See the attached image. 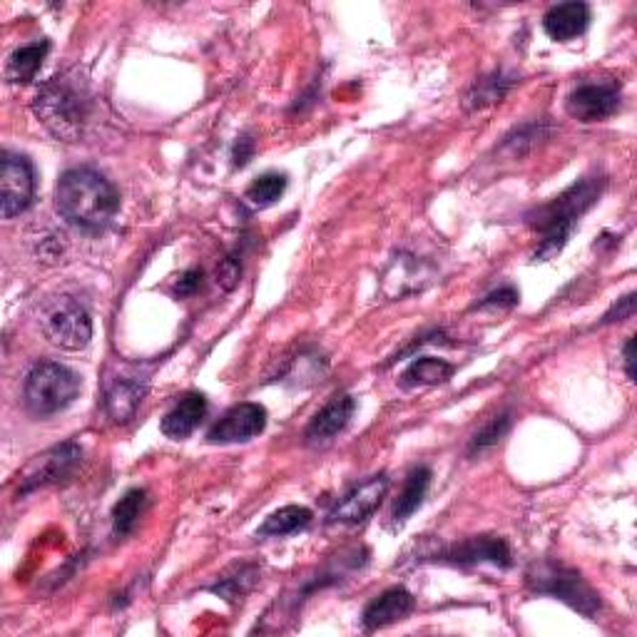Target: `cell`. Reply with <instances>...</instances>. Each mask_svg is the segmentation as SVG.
Listing matches in <instances>:
<instances>
[{
	"label": "cell",
	"instance_id": "6da1fadb",
	"mask_svg": "<svg viewBox=\"0 0 637 637\" xmlns=\"http://www.w3.org/2000/svg\"><path fill=\"white\" fill-rule=\"evenodd\" d=\"M55 208L63 220L80 230H102L115 220L120 192L105 175L92 167H72L55 187Z\"/></svg>",
	"mask_w": 637,
	"mask_h": 637
},
{
	"label": "cell",
	"instance_id": "7a4b0ae2",
	"mask_svg": "<svg viewBox=\"0 0 637 637\" xmlns=\"http://www.w3.org/2000/svg\"><path fill=\"white\" fill-rule=\"evenodd\" d=\"M605 190V177H585L575 182L570 190L558 194L543 208L533 210L526 222L528 227L540 232V242L533 252V261H550L566 249L570 234H573L578 220L601 200Z\"/></svg>",
	"mask_w": 637,
	"mask_h": 637
},
{
	"label": "cell",
	"instance_id": "3957f363",
	"mask_svg": "<svg viewBox=\"0 0 637 637\" xmlns=\"http://www.w3.org/2000/svg\"><path fill=\"white\" fill-rule=\"evenodd\" d=\"M33 112L63 143H78L90 118L88 90L68 75H55L37 90Z\"/></svg>",
	"mask_w": 637,
	"mask_h": 637
},
{
	"label": "cell",
	"instance_id": "277c9868",
	"mask_svg": "<svg viewBox=\"0 0 637 637\" xmlns=\"http://www.w3.org/2000/svg\"><path fill=\"white\" fill-rule=\"evenodd\" d=\"M526 583L530 593L536 595H550L556 601L573 607L575 613L585 617H595L601 613V595L595 593L593 585L578 573V570L568 568L556 560H540L533 563L526 573Z\"/></svg>",
	"mask_w": 637,
	"mask_h": 637
},
{
	"label": "cell",
	"instance_id": "5b68a950",
	"mask_svg": "<svg viewBox=\"0 0 637 637\" xmlns=\"http://www.w3.org/2000/svg\"><path fill=\"white\" fill-rule=\"evenodd\" d=\"M82 389V381L70 367L58 361L35 364L25 379L23 399L33 416H53L68 409Z\"/></svg>",
	"mask_w": 637,
	"mask_h": 637
},
{
	"label": "cell",
	"instance_id": "8992f818",
	"mask_svg": "<svg viewBox=\"0 0 637 637\" xmlns=\"http://www.w3.org/2000/svg\"><path fill=\"white\" fill-rule=\"evenodd\" d=\"M41 329L51 344L65 351L86 349L92 339V322L86 306L72 297H58L43 306Z\"/></svg>",
	"mask_w": 637,
	"mask_h": 637
},
{
	"label": "cell",
	"instance_id": "52a82bcc",
	"mask_svg": "<svg viewBox=\"0 0 637 637\" xmlns=\"http://www.w3.org/2000/svg\"><path fill=\"white\" fill-rule=\"evenodd\" d=\"M35 194V172L31 159L23 155L3 153L0 167V212L5 220L23 214L33 204Z\"/></svg>",
	"mask_w": 637,
	"mask_h": 637
},
{
	"label": "cell",
	"instance_id": "ba28073f",
	"mask_svg": "<svg viewBox=\"0 0 637 637\" xmlns=\"http://www.w3.org/2000/svg\"><path fill=\"white\" fill-rule=\"evenodd\" d=\"M82 461V448L78 444H63L51 448L48 454L37 456L35 461L25 468V473L21 476V489L18 495H27L37 489H45V485L60 483L65 478L72 476L75 468Z\"/></svg>",
	"mask_w": 637,
	"mask_h": 637
},
{
	"label": "cell",
	"instance_id": "9c48e42d",
	"mask_svg": "<svg viewBox=\"0 0 637 637\" xmlns=\"http://www.w3.org/2000/svg\"><path fill=\"white\" fill-rule=\"evenodd\" d=\"M621 102L623 92L617 82H585L570 92L566 110L578 123H601L621 110Z\"/></svg>",
	"mask_w": 637,
	"mask_h": 637
},
{
	"label": "cell",
	"instance_id": "30bf717a",
	"mask_svg": "<svg viewBox=\"0 0 637 637\" xmlns=\"http://www.w3.org/2000/svg\"><path fill=\"white\" fill-rule=\"evenodd\" d=\"M434 560L446 566H461V568L481 566V563L511 568L513 563L509 543L499 536H473L461 543H454V546H448L444 552H436Z\"/></svg>",
	"mask_w": 637,
	"mask_h": 637
},
{
	"label": "cell",
	"instance_id": "8fae6325",
	"mask_svg": "<svg viewBox=\"0 0 637 637\" xmlns=\"http://www.w3.org/2000/svg\"><path fill=\"white\" fill-rule=\"evenodd\" d=\"M387 493H389V478L383 473L371 476L369 481L356 485V489H351L339 503L334 505L329 513V523L356 526V523L367 521L369 515L377 513L383 499H387Z\"/></svg>",
	"mask_w": 637,
	"mask_h": 637
},
{
	"label": "cell",
	"instance_id": "7c38bea8",
	"mask_svg": "<svg viewBox=\"0 0 637 637\" xmlns=\"http://www.w3.org/2000/svg\"><path fill=\"white\" fill-rule=\"evenodd\" d=\"M267 426V409L259 404H239L230 409L217 424L208 431L210 444H239L259 436Z\"/></svg>",
	"mask_w": 637,
	"mask_h": 637
},
{
	"label": "cell",
	"instance_id": "4fadbf2b",
	"mask_svg": "<svg viewBox=\"0 0 637 637\" xmlns=\"http://www.w3.org/2000/svg\"><path fill=\"white\" fill-rule=\"evenodd\" d=\"M411 613H414V595L406 588H389L364 607L361 625L367 630H381V627L406 621Z\"/></svg>",
	"mask_w": 637,
	"mask_h": 637
},
{
	"label": "cell",
	"instance_id": "5bb4252c",
	"mask_svg": "<svg viewBox=\"0 0 637 637\" xmlns=\"http://www.w3.org/2000/svg\"><path fill=\"white\" fill-rule=\"evenodd\" d=\"M356 401L349 393H342V396H334L329 404H326L318 414L312 418V424L306 426L304 438L309 446H322L329 444L332 438H336L342 431L349 426V421L354 416Z\"/></svg>",
	"mask_w": 637,
	"mask_h": 637
},
{
	"label": "cell",
	"instance_id": "9a60e30c",
	"mask_svg": "<svg viewBox=\"0 0 637 637\" xmlns=\"http://www.w3.org/2000/svg\"><path fill=\"white\" fill-rule=\"evenodd\" d=\"M208 414V399L202 393L190 391L177 401V404L167 411L159 431L172 442H185L187 436L194 434V428L200 426V421Z\"/></svg>",
	"mask_w": 637,
	"mask_h": 637
},
{
	"label": "cell",
	"instance_id": "2e32d148",
	"mask_svg": "<svg viewBox=\"0 0 637 637\" xmlns=\"http://www.w3.org/2000/svg\"><path fill=\"white\" fill-rule=\"evenodd\" d=\"M590 25V5L570 0V3L552 5L550 11L543 18V31L548 37L558 43H568L573 37L583 35Z\"/></svg>",
	"mask_w": 637,
	"mask_h": 637
},
{
	"label": "cell",
	"instance_id": "e0dca14e",
	"mask_svg": "<svg viewBox=\"0 0 637 637\" xmlns=\"http://www.w3.org/2000/svg\"><path fill=\"white\" fill-rule=\"evenodd\" d=\"M145 396V383L137 379H115L108 387L105 393V409L108 416L115 421V424H127L133 421L139 404H143Z\"/></svg>",
	"mask_w": 637,
	"mask_h": 637
},
{
	"label": "cell",
	"instance_id": "ac0fdd59",
	"mask_svg": "<svg viewBox=\"0 0 637 637\" xmlns=\"http://www.w3.org/2000/svg\"><path fill=\"white\" fill-rule=\"evenodd\" d=\"M51 43L48 41H37L31 45H23L11 53V58L5 63V80L13 82V86H25L35 78V72L41 70L43 60L48 58Z\"/></svg>",
	"mask_w": 637,
	"mask_h": 637
},
{
	"label": "cell",
	"instance_id": "d6986e66",
	"mask_svg": "<svg viewBox=\"0 0 637 637\" xmlns=\"http://www.w3.org/2000/svg\"><path fill=\"white\" fill-rule=\"evenodd\" d=\"M454 364L436 356H421V359L411 361L409 369L401 373V387L404 389H421V387H438L454 377Z\"/></svg>",
	"mask_w": 637,
	"mask_h": 637
},
{
	"label": "cell",
	"instance_id": "ffe728a7",
	"mask_svg": "<svg viewBox=\"0 0 637 637\" xmlns=\"http://www.w3.org/2000/svg\"><path fill=\"white\" fill-rule=\"evenodd\" d=\"M312 523V511L304 505H284L257 528V538H284L304 530Z\"/></svg>",
	"mask_w": 637,
	"mask_h": 637
},
{
	"label": "cell",
	"instance_id": "44dd1931",
	"mask_svg": "<svg viewBox=\"0 0 637 637\" xmlns=\"http://www.w3.org/2000/svg\"><path fill=\"white\" fill-rule=\"evenodd\" d=\"M428 485H431V468L418 466L409 473L404 491H401L396 505H393V523H399L401 526V523H406L411 515L418 511V505L426 499Z\"/></svg>",
	"mask_w": 637,
	"mask_h": 637
},
{
	"label": "cell",
	"instance_id": "7402d4cb",
	"mask_svg": "<svg viewBox=\"0 0 637 637\" xmlns=\"http://www.w3.org/2000/svg\"><path fill=\"white\" fill-rule=\"evenodd\" d=\"M145 503H147V495L143 489L127 491L123 499L115 503V509H112V530H115L118 538H125L133 533L139 515H143L145 511Z\"/></svg>",
	"mask_w": 637,
	"mask_h": 637
},
{
	"label": "cell",
	"instance_id": "603a6c76",
	"mask_svg": "<svg viewBox=\"0 0 637 637\" xmlns=\"http://www.w3.org/2000/svg\"><path fill=\"white\" fill-rule=\"evenodd\" d=\"M284 190H287V177L279 172H267L257 177V180L247 187L245 200L249 204H255V208L265 210V208H271V204L284 194Z\"/></svg>",
	"mask_w": 637,
	"mask_h": 637
},
{
	"label": "cell",
	"instance_id": "cb8c5ba5",
	"mask_svg": "<svg viewBox=\"0 0 637 637\" xmlns=\"http://www.w3.org/2000/svg\"><path fill=\"white\" fill-rule=\"evenodd\" d=\"M511 88V80H505L501 72H493L489 78L478 80L473 90L468 92L466 98V105L476 110V108H485V105H493V102H501V98L509 92Z\"/></svg>",
	"mask_w": 637,
	"mask_h": 637
},
{
	"label": "cell",
	"instance_id": "d4e9b609",
	"mask_svg": "<svg viewBox=\"0 0 637 637\" xmlns=\"http://www.w3.org/2000/svg\"><path fill=\"white\" fill-rule=\"evenodd\" d=\"M509 428H511V414H501V416H495L491 424H485L478 434L473 436V442H471V454H481L485 451V448H491L501 442V438L509 434Z\"/></svg>",
	"mask_w": 637,
	"mask_h": 637
},
{
	"label": "cell",
	"instance_id": "484cf974",
	"mask_svg": "<svg viewBox=\"0 0 637 637\" xmlns=\"http://www.w3.org/2000/svg\"><path fill=\"white\" fill-rule=\"evenodd\" d=\"M518 302H521V294L515 292L513 287H503L499 289V292L485 297L476 309H513Z\"/></svg>",
	"mask_w": 637,
	"mask_h": 637
},
{
	"label": "cell",
	"instance_id": "4316f807",
	"mask_svg": "<svg viewBox=\"0 0 637 637\" xmlns=\"http://www.w3.org/2000/svg\"><path fill=\"white\" fill-rule=\"evenodd\" d=\"M239 277H242V265H239V259L237 257H227V259H222V265L217 269V282L227 289H234L239 284Z\"/></svg>",
	"mask_w": 637,
	"mask_h": 637
},
{
	"label": "cell",
	"instance_id": "83f0119b",
	"mask_svg": "<svg viewBox=\"0 0 637 637\" xmlns=\"http://www.w3.org/2000/svg\"><path fill=\"white\" fill-rule=\"evenodd\" d=\"M635 299H637L635 292L617 299V304H613L611 312L603 316V324H615V322H625V318H630L635 314Z\"/></svg>",
	"mask_w": 637,
	"mask_h": 637
},
{
	"label": "cell",
	"instance_id": "f1b7e54d",
	"mask_svg": "<svg viewBox=\"0 0 637 637\" xmlns=\"http://www.w3.org/2000/svg\"><path fill=\"white\" fill-rule=\"evenodd\" d=\"M200 287H202V269H187L180 277V282L175 284V294L180 299L192 297Z\"/></svg>",
	"mask_w": 637,
	"mask_h": 637
},
{
	"label": "cell",
	"instance_id": "f546056e",
	"mask_svg": "<svg viewBox=\"0 0 637 637\" xmlns=\"http://www.w3.org/2000/svg\"><path fill=\"white\" fill-rule=\"evenodd\" d=\"M252 155H255V139L252 137H239L237 143H234V149H232V165L234 167H245Z\"/></svg>",
	"mask_w": 637,
	"mask_h": 637
},
{
	"label": "cell",
	"instance_id": "4dcf8cb0",
	"mask_svg": "<svg viewBox=\"0 0 637 637\" xmlns=\"http://www.w3.org/2000/svg\"><path fill=\"white\" fill-rule=\"evenodd\" d=\"M623 361H625V373L627 379L635 381V336H630L623 349Z\"/></svg>",
	"mask_w": 637,
	"mask_h": 637
}]
</instances>
